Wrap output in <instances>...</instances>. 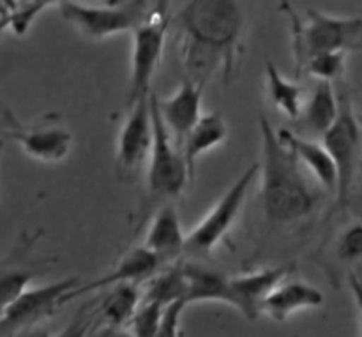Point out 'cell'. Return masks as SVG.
I'll return each mask as SVG.
<instances>
[{"mask_svg":"<svg viewBox=\"0 0 362 337\" xmlns=\"http://www.w3.org/2000/svg\"><path fill=\"white\" fill-rule=\"evenodd\" d=\"M76 285H80V278L71 276L45 286H28L0 317V334H21L37 327L64 306L62 297Z\"/></svg>","mask_w":362,"mask_h":337,"instance_id":"9c48e42d","label":"cell"},{"mask_svg":"<svg viewBox=\"0 0 362 337\" xmlns=\"http://www.w3.org/2000/svg\"><path fill=\"white\" fill-rule=\"evenodd\" d=\"M336 254L341 261L362 260V221L346 226L345 232L339 235Z\"/></svg>","mask_w":362,"mask_h":337,"instance_id":"83f0119b","label":"cell"},{"mask_svg":"<svg viewBox=\"0 0 362 337\" xmlns=\"http://www.w3.org/2000/svg\"><path fill=\"white\" fill-rule=\"evenodd\" d=\"M339 113V95L336 94L331 81H320L315 87L310 101L303 106L300 122L310 133L324 136L325 131L334 124Z\"/></svg>","mask_w":362,"mask_h":337,"instance_id":"ffe728a7","label":"cell"},{"mask_svg":"<svg viewBox=\"0 0 362 337\" xmlns=\"http://www.w3.org/2000/svg\"><path fill=\"white\" fill-rule=\"evenodd\" d=\"M184 244H186V235L182 232V223L175 205L163 203L152 218L144 246L152 251L163 265H168L179 260L180 254L184 253Z\"/></svg>","mask_w":362,"mask_h":337,"instance_id":"2e32d148","label":"cell"},{"mask_svg":"<svg viewBox=\"0 0 362 337\" xmlns=\"http://www.w3.org/2000/svg\"><path fill=\"white\" fill-rule=\"evenodd\" d=\"M186 278L187 306L198 302H223L230 306V278L197 264L180 265Z\"/></svg>","mask_w":362,"mask_h":337,"instance_id":"d6986e66","label":"cell"},{"mask_svg":"<svg viewBox=\"0 0 362 337\" xmlns=\"http://www.w3.org/2000/svg\"><path fill=\"white\" fill-rule=\"evenodd\" d=\"M4 143H6V140H4V138H0V155H2V150H4Z\"/></svg>","mask_w":362,"mask_h":337,"instance_id":"d6a6232c","label":"cell"},{"mask_svg":"<svg viewBox=\"0 0 362 337\" xmlns=\"http://www.w3.org/2000/svg\"><path fill=\"white\" fill-rule=\"evenodd\" d=\"M279 11L290 21L297 76L303 74L308 60L318 53L362 48V18L359 16H331L318 9H308L303 18L288 0H283Z\"/></svg>","mask_w":362,"mask_h":337,"instance_id":"3957f363","label":"cell"},{"mask_svg":"<svg viewBox=\"0 0 362 337\" xmlns=\"http://www.w3.org/2000/svg\"><path fill=\"white\" fill-rule=\"evenodd\" d=\"M226 138H228V124H226L225 117L219 112L205 113V115L202 113L200 119L197 120V124L191 127V131L180 143V152L186 161L191 182L194 180L198 158L205 152L219 147Z\"/></svg>","mask_w":362,"mask_h":337,"instance_id":"e0dca14e","label":"cell"},{"mask_svg":"<svg viewBox=\"0 0 362 337\" xmlns=\"http://www.w3.org/2000/svg\"><path fill=\"white\" fill-rule=\"evenodd\" d=\"M243 0H189L179 14L180 39L221 53L233 74L244 32Z\"/></svg>","mask_w":362,"mask_h":337,"instance_id":"7a4b0ae2","label":"cell"},{"mask_svg":"<svg viewBox=\"0 0 362 337\" xmlns=\"http://www.w3.org/2000/svg\"><path fill=\"white\" fill-rule=\"evenodd\" d=\"M108 2L115 4V2H122V0H108ZM170 2H172V0H154V7H152V9L159 11V13H165V14H168V9H170Z\"/></svg>","mask_w":362,"mask_h":337,"instance_id":"1f68e13d","label":"cell"},{"mask_svg":"<svg viewBox=\"0 0 362 337\" xmlns=\"http://www.w3.org/2000/svg\"><path fill=\"white\" fill-rule=\"evenodd\" d=\"M265 81H267V95L272 105L281 110L288 119H299L304 106L303 88L293 81L286 80L272 60L265 62Z\"/></svg>","mask_w":362,"mask_h":337,"instance_id":"7402d4cb","label":"cell"},{"mask_svg":"<svg viewBox=\"0 0 362 337\" xmlns=\"http://www.w3.org/2000/svg\"><path fill=\"white\" fill-rule=\"evenodd\" d=\"M346 67V52H327L311 57L303 67V73L320 81H336L343 76Z\"/></svg>","mask_w":362,"mask_h":337,"instance_id":"484cf974","label":"cell"},{"mask_svg":"<svg viewBox=\"0 0 362 337\" xmlns=\"http://www.w3.org/2000/svg\"><path fill=\"white\" fill-rule=\"evenodd\" d=\"M37 276H41V271H37V267L13 265L7 261L0 265V317L30 286V283Z\"/></svg>","mask_w":362,"mask_h":337,"instance_id":"cb8c5ba5","label":"cell"},{"mask_svg":"<svg viewBox=\"0 0 362 337\" xmlns=\"http://www.w3.org/2000/svg\"><path fill=\"white\" fill-rule=\"evenodd\" d=\"M66 0H14V7L11 11L9 16L4 20V23L0 25V34L4 30H13L16 35L27 34V30L30 28V25L34 23L35 18L46 9V7L53 6V4H62Z\"/></svg>","mask_w":362,"mask_h":337,"instance_id":"d4e9b609","label":"cell"},{"mask_svg":"<svg viewBox=\"0 0 362 337\" xmlns=\"http://www.w3.org/2000/svg\"><path fill=\"white\" fill-rule=\"evenodd\" d=\"M276 133H278L279 140L296 154V158L299 159L300 165H304L311 173H313L315 179L324 186V189H327L329 193L334 194L336 166L331 154L327 152V148L324 147V143L320 145L317 143V141L308 140V138L299 136V134H296L290 129H279L276 131Z\"/></svg>","mask_w":362,"mask_h":337,"instance_id":"ac0fdd59","label":"cell"},{"mask_svg":"<svg viewBox=\"0 0 362 337\" xmlns=\"http://www.w3.org/2000/svg\"><path fill=\"white\" fill-rule=\"evenodd\" d=\"M161 267V260L152 251H148L145 246L136 247V249L129 251L126 256H122V260L112 271L103 274L101 278L87 283V285H81L80 283L74 288H71L62 297V304L78 299L81 295H87V293L98 292V290L120 285V283H136V285H141V283H147Z\"/></svg>","mask_w":362,"mask_h":337,"instance_id":"8fae6325","label":"cell"},{"mask_svg":"<svg viewBox=\"0 0 362 337\" xmlns=\"http://www.w3.org/2000/svg\"><path fill=\"white\" fill-rule=\"evenodd\" d=\"M110 292L99 304V317L106 327L126 329L127 321L133 317L134 309L141 300V290L136 283H120L110 286Z\"/></svg>","mask_w":362,"mask_h":337,"instance_id":"44dd1931","label":"cell"},{"mask_svg":"<svg viewBox=\"0 0 362 337\" xmlns=\"http://www.w3.org/2000/svg\"><path fill=\"white\" fill-rule=\"evenodd\" d=\"M349 286H350V292H352L354 300H356V306L359 309L361 314V325H362V278H359L357 274H350L349 276Z\"/></svg>","mask_w":362,"mask_h":337,"instance_id":"f546056e","label":"cell"},{"mask_svg":"<svg viewBox=\"0 0 362 337\" xmlns=\"http://www.w3.org/2000/svg\"><path fill=\"white\" fill-rule=\"evenodd\" d=\"M258 126L262 134V161L258 162L262 214L271 225H296L313 214L318 194L308 182L299 159L279 140L264 113L258 117Z\"/></svg>","mask_w":362,"mask_h":337,"instance_id":"6da1fadb","label":"cell"},{"mask_svg":"<svg viewBox=\"0 0 362 337\" xmlns=\"http://www.w3.org/2000/svg\"><path fill=\"white\" fill-rule=\"evenodd\" d=\"M187 302L184 299L172 300L165 304L161 311V321H159V337H177L180 334V318H182L184 309Z\"/></svg>","mask_w":362,"mask_h":337,"instance_id":"f1b7e54d","label":"cell"},{"mask_svg":"<svg viewBox=\"0 0 362 337\" xmlns=\"http://www.w3.org/2000/svg\"><path fill=\"white\" fill-rule=\"evenodd\" d=\"M168 14L151 9L144 21L134 28L133 48H131V73L129 90H127L126 108H131L136 101L151 95V85L161 66L165 53Z\"/></svg>","mask_w":362,"mask_h":337,"instance_id":"ba28073f","label":"cell"},{"mask_svg":"<svg viewBox=\"0 0 362 337\" xmlns=\"http://www.w3.org/2000/svg\"><path fill=\"white\" fill-rule=\"evenodd\" d=\"M322 304H324V293L317 286L299 281V279L286 281L285 278L267 293L262 302L260 314L283 324L297 311L313 309V307H320Z\"/></svg>","mask_w":362,"mask_h":337,"instance_id":"9a60e30c","label":"cell"},{"mask_svg":"<svg viewBox=\"0 0 362 337\" xmlns=\"http://www.w3.org/2000/svg\"><path fill=\"white\" fill-rule=\"evenodd\" d=\"M59 11L64 21L90 41L133 32L151 13L148 0H122L106 6H87L78 0H66L59 4Z\"/></svg>","mask_w":362,"mask_h":337,"instance_id":"277c9868","label":"cell"},{"mask_svg":"<svg viewBox=\"0 0 362 337\" xmlns=\"http://www.w3.org/2000/svg\"><path fill=\"white\" fill-rule=\"evenodd\" d=\"M257 177L258 162H253L228 187V191L216 201L214 207L204 215V219L187 233L184 253L198 254V256L211 254L228 237L244 203H246L247 193H250Z\"/></svg>","mask_w":362,"mask_h":337,"instance_id":"5b68a950","label":"cell"},{"mask_svg":"<svg viewBox=\"0 0 362 337\" xmlns=\"http://www.w3.org/2000/svg\"><path fill=\"white\" fill-rule=\"evenodd\" d=\"M205 85L184 78L175 92L170 97L159 101L156 97L159 115L165 122L166 129L172 134L173 141L180 148V143L189 133L191 127L197 124L202 117V95H204Z\"/></svg>","mask_w":362,"mask_h":337,"instance_id":"7c38bea8","label":"cell"},{"mask_svg":"<svg viewBox=\"0 0 362 337\" xmlns=\"http://www.w3.org/2000/svg\"><path fill=\"white\" fill-rule=\"evenodd\" d=\"M163 304L154 300H140L138 307L134 309L133 317L127 321L126 329L133 336L152 337L158 336L159 321H161Z\"/></svg>","mask_w":362,"mask_h":337,"instance_id":"4316f807","label":"cell"},{"mask_svg":"<svg viewBox=\"0 0 362 337\" xmlns=\"http://www.w3.org/2000/svg\"><path fill=\"white\" fill-rule=\"evenodd\" d=\"M14 124H16V119L13 117V113L7 108H2V106H0V138L6 140L7 131H9Z\"/></svg>","mask_w":362,"mask_h":337,"instance_id":"4dcf8cb0","label":"cell"},{"mask_svg":"<svg viewBox=\"0 0 362 337\" xmlns=\"http://www.w3.org/2000/svg\"><path fill=\"white\" fill-rule=\"evenodd\" d=\"M152 117V147L147 159V187L151 196L158 200H170L179 196L187 184H191L182 152L166 129L158 105L156 94L151 92Z\"/></svg>","mask_w":362,"mask_h":337,"instance_id":"8992f818","label":"cell"},{"mask_svg":"<svg viewBox=\"0 0 362 337\" xmlns=\"http://www.w3.org/2000/svg\"><path fill=\"white\" fill-rule=\"evenodd\" d=\"M6 140H13L20 145L25 154L35 161L59 162L69 154L73 134L60 126L23 127L16 120V124L7 131Z\"/></svg>","mask_w":362,"mask_h":337,"instance_id":"5bb4252c","label":"cell"},{"mask_svg":"<svg viewBox=\"0 0 362 337\" xmlns=\"http://www.w3.org/2000/svg\"><path fill=\"white\" fill-rule=\"evenodd\" d=\"M290 272L292 265H278L230 278V306L235 307L247 320H257L267 293L288 278Z\"/></svg>","mask_w":362,"mask_h":337,"instance_id":"4fadbf2b","label":"cell"},{"mask_svg":"<svg viewBox=\"0 0 362 337\" xmlns=\"http://www.w3.org/2000/svg\"><path fill=\"white\" fill-rule=\"evenodd\" d=\"M147 283L141 292V300H154L163 306L177 299L186 300V278L180 265H172L163 272L158 271Z\"/></svg>","mask_w":362,"mask_h":337,"instance_id":"603a6c76","label":"cell"},{"mask_svg":"<svg viewBox=\"0 0 362 337\" xmlns=\"http://www.w3.org/2000/svg\"><path fill=\"white\" fill-rule=\"evenodd\" d=\"M152 147V117L151 95L127 108L126 122L120 127L117 138L115 173L122 184H129L140 175L147 165Z\"/></svg>","mask_w":362,"mask_h":337,"instance_id":"30bf717a","label":"cell"},{"mask_svg":"<svg viewBox=\"0 0 362 337\" xmlns=\"http://www.w3.org/2000/svg\"><path fill=\"white\" fill-rule=\"evenodd\" d=\"M357 122H359V126L362 127V113H357Z\"/></svg>","mask_w":362,"mask_h":337,"instance_id":"836d02e7","label":"cell"},{"mask_svg":"<svg viewBox=\"0 0 362 337\" xmlns=\"http://www.w3.org/2000/svg\"><path fill=\"white\" fill-rule=\"evenodd\" d=\"M322 140L336 166V211L343 212L350 203L361 158V126L346 94L339 95L338 119L325 131Z\"/></svg>","mask_w":362,"mask_h":337,"instance_id":"52a82bcc","label":"cell"}]
</instances>
